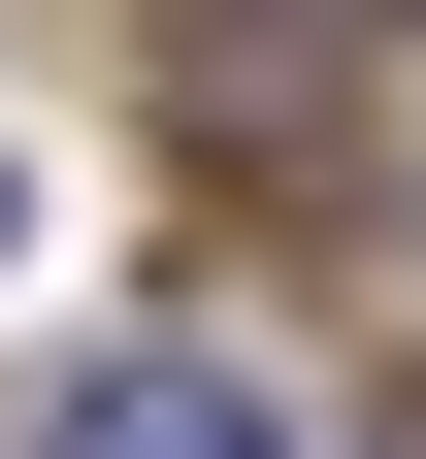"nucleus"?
Returning a JSON list of instances; mask_svg holds the SVG:
<instances>
[{"label":"nucleus","instance_id":"obj_1","mask_svg":"<svg viewBox=\"0 0 426 459\" xmlns=\"http://www.w3.org/2000/svg\"><path fill=\"white\" fill-rule=\"evenodd\" d=\"M33 459H295V427H263V394H230V361H99L66 427H33Z\"/></svg>","mask_w":426,"mask_h":459},{"label":"nucleus","instance_id":"obj_2","mask_svg":"<svg viewBox=\"0 0 426 459\" xmlns=\"http://www.w3.org/2000/svg\"><path fill=\"white\" fill-rule=\"evenodd\" d=\"M0 263H33V164H0Z\"/></svg>","mask_w":426,"mask_h":459},{"label":"nucleus","instance_id":"obj_3","mask_svg":"<svg viewBox=\"0 0 426 459\" xmlns=\"http://www.w3.org/2000/svg\"><path fill=\"white\" fill-rule=\"evenodd\" d=\"M394 459H426V361H394Z\"/></svg>","mask_w":426,"mask_h":459}]
</instances>
